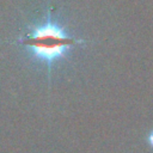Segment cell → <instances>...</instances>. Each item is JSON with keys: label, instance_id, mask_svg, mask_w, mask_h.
Wrapping results in <instances>:
<instances>
[{"label": "cell", "instance_id": "7a4b0ae2", "mask_svg": "<svg viewBox=\"0 0 153 153\" xmlns=\"http://www.w3.org/2000/svg\"><path fill=\"white\" fill-rule=\"evenodd\" d=\"M148 141H149V143H151V146L153 147V130L151 131V134H149V136H148Z\"/></svg>", "mask_w": 153, "mask_h": 153}, {"label": "cell", "instance_id": "6da1fadb", "mask_svg": "<svg viewBox=\"0 0 153 153\" xmlns=\"http://www.w3.org/2000/svg\"><path fill=\"white\" fill-rule=\"evenodd\" d=\"M22 43L29 47L36 57L45 62H53L63 56L71 47L81 43V41L68 36L63 29L48 22L33 27L32 31L22 39Z\"/></svg>", "mask_w": 153, "mask_h": 153}]
</instances>
